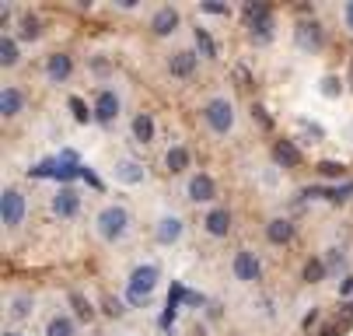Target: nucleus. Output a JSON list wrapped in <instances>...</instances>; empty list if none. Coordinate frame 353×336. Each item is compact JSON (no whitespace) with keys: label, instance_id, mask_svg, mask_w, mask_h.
<instances>
[{"label":"nucleus","instance_id":"nucleus-21","mask_svg":"<svg viewBox=\"0 0 353 336\" xmlns=\"http://www.w3.org/2000/svg\"><path fill=\"white\" fill-rule=\"evenodd\" d=\"M116 179H119V182H140V179H143V168H140L137 161H119V165H116Z\"/></svg>","mask_w":353,"mask_h":336},{"label":"nucleus","instance_id":"nucleus-5","mask_svg":"<svg viewBox=\"0 0 353 336\" xmlns=\"http://www.w3.org/2000/svg\"><path fill=\"white\" fill-rule=\"evenodd\" d=\"M0 217H4V224H21L25 217V197L18 193V189H4V197H0Z\"/></svg>","mask_w":353,"mask_h":336},{"label":"nucleus","instance_id":"nucleus-34","mask_svg":"<svg viewBox=\"0 0 353 336\" xmlns=\"http://www.w3.org/2000/svg\"><path fill=\"white\" fill-rule=\"evenodd\" d=\"M105 312H109V315H123V305H119L116 298H109V302H105Z\"/></svg>","mask_w":353,"mask_h":336},{"label":"nucleus","instance_id":"nucleus-27","mask_svg":"<svg viewBox=\"0 0 353 336\" xmlns=\"http://www.w3.org/2000/svg\"><path fill=\"white\" fill-rule=\"evenodd\" d=\"M28 308H32V298H28V295H18V298H14V305H11V315H14V319H25V315H28Z\"/></svg>","mask_w":353,"mask_h":336},{"label":"nucleus","instance_id":"nucleus-16","mask_svg":"<svg viewBox=\"0 0 353 336\" xmlns=\"http://www.w3.org/2000/svg\"><path fill=\"white\" fill-rule=\"evenodd\" d=\"M21 91L18 88H4V95H0V112H4V116H18L21 112Z\"/></svg>","mask_w":353,"mask_h":336},{"label":"nucleus","instance_id":"nucleus-10","mask_svg":"<svg viewBox=\"0 0 353 336\" xmlns=\"http://www.w3.org/2000/svg\"><path fill=\"white\" fill-rule=\"evenodd\" d=\"M70 70H74V63H70V57H67V53H53V57H49V63H46V77L53 81V84L67 81V77H70Z\"/></svg>","mask_w":353,"mask_h":336},{"label":"nucleus","instance_id":"nucleus-17","mask_svg":"<svg viewBox=\"0 0 353 336\" xmlns=\"http://www.w3.org/2000/svg\"><path fill=\"white\" fill-rule=\"evenodd\" d=\"M207 231L217 235V238L228 235V231H231V214H228V210H210V214H207Z\"/></svg>","mask_w":353,"mask_h":336},{"label":"nucleus","instance_id":"nucleus-3","mask_svg":"<svg viewBox=\"0 0 353 336\" xmlns=\"http://www.w3.org/2000/svg\"><path fill=\"white\" fill-rule=\"evenodd\" d=\"M154 284H158V266H150V263H147V266H137L133 277H130V287H126L130 302H133V305L147 302L150 291H154Z\"/></svg>","mask_w":353,"mask_h":336},{"label":"nucleus","instance_id":"nucleus-37","mask_svg":"<svg viewBox=\"0 0 353 336\" xmlns=\"http://www.w3.org/2000/svg\"><path fill=\"white\" fill-rule=\"evenodd\" d=\"M315 319H319V312H315V308H312V312H308V315H305V329H312V322H315Z\"/></svg>","mask_w":353,"mask_h":336},{"label":"nucleus","instance_id":"nucleus-12","mask_svg":"<svg viewBox=\"0 0 353 336\" xmlns=\"http://www.w3.org/2000/svg\"><path fill=\"white\" fill-rule=\"evenodd\" d=\"M273 158H276V165H283V168H297V165H301V151L294 148V140H276Z\"/></svg>","mask_w":353,"mask_h":336},{"label":"nucleus","instance_id":"nucleus-20","mask_svg":"<svg viewBox=\"0 0 353 336\" xmlns=\"http://www.w3.org/2000/svg\"><path fill=\"white\" fill-rule=\"evenodd\" d=\"M196 50H199V57L217 60V46H214V39H210L207 28H196Z\"/></svg>","mask_w":353,"mask_h":336},{"label":"nucleus","instance_id":"nucleus-13","mask_svg":"<svg viewBox=\"0 0 353 336\" xmlns=\"http://www.w3.org/2000/svg\"><path fill=\"white\" fill-rule=\"evenodd\" d=\"M179 25V11L175 8H161L154 18H150V28H154V35H172Z\"/></svg>","mask_w":353,"mask_h":336},{"label":"nucleus","instance_id":"nucleus-31","mask_svg":"<svg viewBox=\"0 0 353 336\" xmlns=\"http://www.w3.org/2000/svg\"><path fill=\"white\" fill-rule=\"evenodd\" d=\"M322 91H325V95H339V81H336V77H325V81H322Z\"/></svg>","mask_w":353,"mask_h":336},{"label":"nucleus","instance_id":"nucleus-28","mask_svg":"<svg viewBox=\"0 0 353 336\" xmlns=\"http://www.w3.org/2000/svg\"><path fill=\"white\" fill-rule=\"evenodd\" d=\"M319 172H322L325 179H339V175H343L346 168H343L339 161H322V165H319Z\"/></svg>","mask_w":353,"mask_h":336},{"label":"nucleus","instance_id":"nucleus-15","mask_svg":"<svg viewBox=\"0 0 353 336\" xmlns=\"http://www.w3.org/2000/svg\"><path fill=\"white\" fill-rule=\"evenodd\" d=\"M53 210H57L60 217L77 214V193H74V189H60V193L53 197Z\"/></svg>","mask_w":353,"mask_h":336},{"label":"nucleus","instance_id":"nucleus-26","mask_svg":"<svg viewBox=\"0 0 353 336\" xmlns=\"http://www.w3.org/2000/svg\"><path fill=\"white\" fill-rule=\"evenodd\" d=\"M322 277H325V263H322V259H312V263L305 266V280H308V284H319Z\"/></svg>","mask_w":353,"mask_h":336},{"label":"nucleus","instance_id":"nucleus-6","mask_svg":"<svg viewBox=\"0 0 353 336\" xmlns=\"http://www.w3.org/2000/svg\"><path fill=\"white\" fill-rule=\"evenodd\" d=\"M322 42H325V32H322V25L315 18L297 25V46L301 50H322Z\"/></svg>","mask_w":353,"mask_h":336},{"label":"nucleus","instance_id":"nucleus-8","mask_svg":"<svg viewBox=\"0 0 353 336\" xmlns=\"http://www.w3.org/2000/svg\"><path fill=\"white\" fill-rule=\"evenodd\" d=\"M116 116H119L116 91H102V95H98V102H94V119H98V123H112Z\"/></svg>","mask_w":353,"mask_h":336},{"label":"nucleus","instance_id":"nucleus-9","mask_svg":"<svg viewBox=\"0 0 353 336\" xmlns=\"http://www.w3.org/2000/svg\"><path fill=\"white\" fill-rule=\"evenodd\" d=\"M214 193H217V186H214L210 175H192L189 179V200L207 204V200H214Z\"/></svg>","mask_w":353,"mask_h":336},{"label":"nucleus","instance_id":"nucleus-36","mask_svg":"<svg viewBox=\"0 0 353 336\" xmlns=\"http://www.w3.org/2000/svg\"><path fill=\"white\" fill-rule=\"evenodd\" d=\"M343 14H346V25H350V28H353V0H350V4H346V8H343Z\"/></svg>","mask_w":353,"mask_h":336},{"label":"nucleus","instance_id":"nucleus-38","mask_svg":"<svg viewBox=\"0 0 353 336\" xmlns=\"http://www.w3.org/2000/svg\"><path fill=\"white\" fill-rule=\"evenodd\" d=\"M350 84H353V60H350Z\"/></svg>","mask_w":353,"mask_h":336},{"label":"nucleus","instance_id":"nucleus-30","mask_svg":"<svg viewBox=\"0 0 353 336\" xmlns=\"http://www.w3.org/2000/svg\"><path fill=\"white\" fill-rule=\"evenodd\" d=\"M70 109H74L77 123H88V109H84V102H81V99H70Z\"/></svg>","mask_w":353,"mask_h":336},{"label":"nucleus","instance_id":"nucleus-22","mask_svg":"<svg viewBox=\"0 0 353 336\" xmlns=\"http://www.w3.org/2000/svg\"><path fill=\"white\" fill-rule=\"evenodd\" d=\"M46 336H74V322H70L67 315L49 319V326H46Z\"/></svg>","mask_w":353,"mask_h":336},{"label":"nucleus","instance_id":"nucleus-14","mask_svg":"<svg viewBox=\"0 0 353 336\" xmlns=\"http://www.w3.org/2000/svg\"><path fill=\"white\" fill-rule=\"evenodd\" d=\"M168 70H172L175 77H189V74L196 70V53H189V50H179V53L168 60Z\"/></svg>","mask_w":353,"mask_h":336},{"label":"nucleus","instance_id":"nucleus-24","mask_svg":"<svg viewBox=\"0 0 353 336\" xmlns=\"http://www.w3.org/2000/svg\"><path fill=\"white\" fill-rule=\"evenodd\" d=\"M0 63H4V67H14V63H18V46H14V39H4V46H0Z\"/></svg>","mask_w":353,"mask_h":336},{"label":"nucleus","instance_id":"nucleus-4","mask_svg":"<svg viewBox=\"0 0 353 336\" xmlns=\"http://www.w3.org/2000/svg\"><path fill=\"white\" fill-rule=\"evenodd\" d=\"M203 119L210 123L214 133H228V130L234 126V109H231L228 99H210L207 109H203Z\"/></svg>","mask_w":353,"mask_h":336},{"label":"nucleus","instance_id":"nucleus-35","mask_svg":"<svg viewBox=\"0 0 353 336\" xmlns=\"http://www.w3.org/2000/svg\"><path fill=\"white\" fill-rule=\"evenodd\" d=\"M252 116H256V119H259L263 126H273V123H270V116H266V109H259V106H256V109H252Z\"/></svg>","mask_w":353,"mask_h":336},{"label":"nucleus","instance_id":"nucleus-19","mask_svg":"<svg viewBox=\"0 0 353 336\" xmlns=\"http://www.w3.org/2000/svg\"><path fill=\"white\" fill-rule=\"evenodd\" d=\"M179 238H182V221L179 217H165L161 221V228H158V242H179Z\"/></svg>","mask_w":353,"mask_h":336},{"label":"nucleus","instance_id":"nucleus-1","mask_svg":"<svg viewBox=\"0 0 353 336\" xmlns=\"http://www.w3.org/2000/svg\"><path fill=\"white\" fill-rule=\"evenodd\" d=\"M126 231H130V214L123 207H105L98 214V235H102L105 242H119Z\"/></svg>","mask_w":353,"mask_h":336},{"label":"nucleus","instance_id":"nucleus-18","mask_svg":"<svg viewBox=\"0 0 353 336\" xmlns=\"http://www.w3.org/2000/svg\"><path fill=\"white\" fill-rule=\"evenodd\" d=\"M133 137H137L140 144H150V140H154V119H150L147 112H140V116L133 119Z\"/></svg>","mask_w":353,"mask_h":336},{"label":"nucleus","instance_id":"nucleus-7","mask_svg":"<svg viewBox=\"0 0 353 336\" xmlns=\"http://www.w3.org/2000/svg\"><path fill=\"white\" fill-rule=\"evenodd\" d=\"M259 273H263V266H259L256 253H248V249H241V253L234 256V277H238V280L252 284V280H259Z\"/></svg>","mask_w":353,"mask_h":336},{"label":"nucleus","instance_id":"nucleus-29","mask_svg":"<svg viewBox=\"0 0 353 336\" xmlns=\"http://www.w3.org/2000/svg\"><path fill=\"white\" fill-rule=\"evenodd\" d=\"M70 302H74V308H77V315H81V319H91V315H94V312H91V305H88L81 295H70Z\"/></svg>","mask_w":353,"mask_h":336},{"label":"nucleus","instance_id":"nucleus-11","mask_svg":"<svg viewBox=\"0 0 353 336\" xmlns=\"http://www.w3.org/2000/svg\"><path fill=\"white\" fill-rule=\"evenodd\" d=\"M266 238L273 246H287L290 238H294V224L287 221V217H273L270 224H266Z\"/></svg>","mask_w":353,"mask_h":336},{"label":"nucleus","instance_id":"nucleus-25","mask_svg":"<svg viewBox=\"0 0 353 336\" xmlns=\"http://www.w3.org/2000/svg\"><path fill=\"white\" fill-rule=\"evenodd\" d=\"M21 35H25V39H39V35H42L35 14H25V18H21Z\"/></svg>","mask_w":353,"mask_h":336},{"label":"nucleus","instance_id":"nucleus-32","mask_svg":"<svg viewBox=\"0 0 353 336\" xmlns=\"http://www.w3.org/2000/svg\"><path fill=\"white\" fill-rule=\"evenodd\" d=\"M199 11H207V14H228L224 4H199Z\"/></svg>","mask_w":353,"mask_h":336},{"label":"nucleus","instance_id":"nucleus-2","mask_svg":"<svg viewBox=\"0 0 353 336\" xmlns=\"http://www.w3.org/2000/svg\"><path fill=\"white\" fill-rule=\"evenodd\" d=\"M245 18H248L252 42H270L273 39V14H270L266 4H245Z\"/></svg>","mask_w":353,"mask_h":336},{"label":"nucleus","instance_id":"nucleus-33","mask_svg":"<svg viewBox=\"0 0 353 336\" xmlns=\"http://www.w3.org/2000/svg\"><path fill=\"white\" fill-rule=\"evenodd\" d=\"M346 322H353V302L343 305V312H339V326H346Z\"/></svg>","mask_w":353,"mask_h":336},{"label":"nucleus","instance_id":"nucleus-23","mask_svg":"<svg viewBox=\"0 0 353 336\" xmlns=\"http://www.w3.org/2000/svg\"><path fill=\"white\" fill-rule=\"evenodd\" d=\"M165 165H168V172H182L189 165V151L185 148H172L168 158H165Z\"/></svg>","mask_w":353,"mask_h":336}]
</instances>
